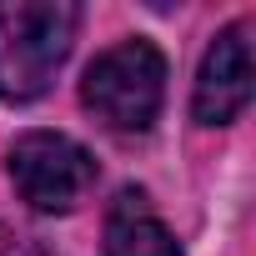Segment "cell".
I'll use <instances>...</instances> for the list:
<instances>
[{
  "label": "cell",
  "mask_w": 256,
  "mask_h": 256,
  "mask_svg": "<svg viewBox=\"0 0 256 256\" xmlns=\"http://www.w3.org/2000/svg\"><path fill=\"white\" fill-rule=\"evenodd\" d=\"M80 10L70 0H0V100H36L70 56Z\"/></svg>",
  "instance_id": "6da1fadb"
},
{
  "label": "cell",
  "mask_w": 256,
  "mask_h": 256,
  "mask_svg": "<svg viewBox=\"0 0 256 256\" xmlns=\"http://www.w3.org/2000/svg\"><path fill=\"white\" fill-rule=\"evenodd\" d=\"M86 110L120 136H141L156 126L166 100V56L151 40H120L86 66L80 80Z\"/></svg>",
  "instance_id": "7a4b0ae2"
},
{
  "label": "cell",
  "mask_w": 256,
  "mask_h": 256,
  "mask_svg": "<svg viewBox=\"0 0 256 256\" xmlns=\"http://www.w3.org/2000/svg\"><path fill=\"white\" fill-rule=\"evenodd\" d=\"M10 181L30 211L66 216L90 196L96 161L80 141H70L60 131H26L10 146Z\"/></svg>",
  "instance_id": "3957f363"
},
{
  "label": "cell",
  "mask_w": 256,
  "mask_h": 256,
  "mask_svg": "<svg viewBox=\"0 0 256 256\" xmlns=\"http://www.w3.org/2000/svg\"><path fill=\"white\" fill-rule=\"evenodd\" d=\"M251 90H256V66H251V26L236 20L226 26L201 70H196V96H191V110L201 126H231L246 106H251Z\"/></svg>",
  "instance_id": "277c9868"
},
{
  "label": "cell",
  "mask_w": 256,
  "mask_h": 256,
  "mask_svg": "<svg viewBox=\"0 0 256 256\" xmlns=\"http://www.w3.org/2000/svg\"><path fill=\"white\" fill-rule=\"evenodd\" d=\"M106 256H181L166 221L151 211L146 191H120L106 216Z\"/></svg>",
  "instance_id": "5b68a950"
}]
</instances>
